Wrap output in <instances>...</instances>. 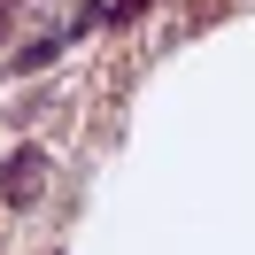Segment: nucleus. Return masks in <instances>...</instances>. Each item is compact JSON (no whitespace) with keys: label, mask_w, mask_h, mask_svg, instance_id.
I'll use <instances>...</instances> for the list:
<instances>
[{"label":"nucleus","mask_w":255,"mask_h":255,"mask_svg":"<svg viewBox=\"0 0 255 255\" xmlns=\"http://www.w3.org/2000/svg\"><path fill=\"white\" fill-rule=\"evenodd\" d=\"M47 193V155L39 147H16V155L0 162V209H31Z\"/></svg>","instance_id":"1"}]
</instances>
